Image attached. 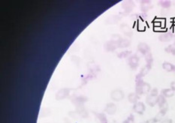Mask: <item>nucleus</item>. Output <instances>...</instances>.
Here are the masks:
<instances>
[{"mask_svg":"<svg viewBox=\"0 0 175 123\" xmlns=\"http://www.w3.org/2000/svg\"><path fill=\"white\" fill-rule=\"evenodd\" d=\"M138 63H139V58L136 55H133L129 59V65L132 69H136L138 66Z\"/></svg>","mask_w":175,"mask_h":123,"instance_id":"obj_4","label":"nucleus"},{"mask_svg":"<svg viewBox=\"0 0 175 123\" xmlns=\"http://www.w3.org/2000/svg\"><path fill=\"white\" fill-rule=\"evenodd\" d=\"M145 56H146V58L145 59H146V61L148 65H151L152 62H153V57H152L151 53H149L147 55H145Z\"/></svg>","mask_w":175,"mask_h":123,"instance_id":"obj_20","label":"nucleus"},{"mask_svg":"<svg viewBox=\"0 0 175 123\" xmlns=\"http://www.w3.org/2000/svg\"><path fill=\"white\" fill-rule=\"evenodd\" d=\"M111 97L114 101H120L124 98V92L121 89H114L111 94Z\"/></svg>","mask_w":175,"mask_h":123,"instance_id":"obj_2","label":"nucleus"},{"mask_svg":"<svg viewBox=\"0 0 175 123\" xmlns=\"http://www.w3.org/2000/svg\"><path fill=\"white\" fill-rule=\"evenodd\" d=\"M161 95L165 96V98H171L174 95V91L172 90L171 89H165L161 90Z\"/></svg>","mask_w":175,"mask_h":123,"instance_id":"obj_15","label":"nucleus"},{"mask_svg":"<svg viewBox=\"0 0 175 123\" xmlns=\"http://www.w3.org/2000/svg\"><path fill=\"white\" fill-rule=\"evenodd\" d=\"M151 8V2L149 1H145V2H142L141 3V9L143 11H147Z\"/></svg>","mask_w":175,"mask_h":123,"instance_id":"obj_18","label":"nucleus"},{"mask_svg":"<svg viewBox=\"0 0 175 123\" xmlns=\"http://www.w3.org/2000/svg\"><path fill=\"white\" fill-rule=\"evenodd\" d=\"M151 69V65H147L146 66L144 67L143 69H142V70L141 71V72H140L139 74H138V76H137V79H141V77H143L144 76H145L149 72V71H150V69Z\"/></svg>","mask_w":175,"mask_h":123,"instance_id":"obj_10","label":"nucleus"},{"mask_svg":"<svg viewBox=\"0 0 175 123\" xmlns=\"http://www.w3.org/2000/svg\"><path fill=\"white\" fill-rule=\"evenodd\" d=\"M105 112L109 115H114L117 111V106L113 103H110L106 106Z\"/></svg>","mask_w":175,"mask_h":123,"instance_id":"obj_7","label":"nucleus"},{"mask_svg":"<svg viewBox=\"0 0 175 123\" xmlns=\"http://www.w3.org/2000/svg\"><path fill=\"white\" fill-rule=\"evenodd\" d=\"M171 89L175 92V81H174V82L171 83Z\"/></svg>","mask_w":175,"mask_h":123,"instance_id":"obj_24","label":"nucleus"},{"mask_svg":"<svg viewBox=\"0 0 175 123\" xmlns=\"http://www.w3.org/2000/svg\"><path fill=\"white\" fill-rule=\"evenodd\" d=\"M68 94V89H61L60 92H58L57 95H56V98L58 100H61L64 98H65L67 96V95Z\"/></svg>","mask_w":175,"mask_h":123,"instance_id":"obj_16","label":"nucleus"},{"mask_svg":"<svg viewBox=\"0 0 175 123\" xmlns=\"http://www.w3.org/2000/svg\"><path fill=\"white\" fill-rule=\"evenodd\" d=\"M160 123H173L171 119H165L160 121Z\"/></svg>","mask_w":175,"mask_h":123,"instance_id":"obj_23","label":"nucleus"},{"mask_svg":"<svg viewBox=\"0 0 175 123\" xmlns=\"http://www.w3.org/2000/svg\"><path fill=\"white\" fill-rule=\"evenodd\" d=\"M162 68L165 71L168 72H171L175 71V66L174 65H172L170 62H165L163 64H162Z\"/></svg>","mask_w":175,"mask_h":123,"instance_id":"obj_12","label":"nucleus"},{"mask_svg":"<svg viewBox=\"0 0 175 123\" xmlns=\"http://www.w3.org/2000/svg\"><path fill=\"white\" fill-rule=\"evenodd\" d=\"M128 99H129V101L130 103L135 104V103L138 102V99H139V95L137 93H130L128 96Z\"/></svg>","mask_w":175,"mask_h":123,"instance_id":"obj_14","label":"nucleus"},{"mask_svg":"<svg viewBox=\"0 0 175 123\" xmlns=\"http://www.w3.org/2000/svg\"><path fill=\"white\" fill-rule=\"evenodd\" d=\"M121 30L126 35L131 37L132 35V31L131 28L128 26L127 24H122L121 25Z\"/></svg>","mask_w":175,"mask_h":123,"instance_id":"obj_9","label":"nucleus"},{"mask_svg":"<svg viewBox=\"0 0 175 123\" xmlns=\"http://www.w3.org/2000/svg\"><path fill=\"white\" fill-rule=\"evenodd\" d=\"M138 50L141 52L143 55H147L150 53V47L147 45L146 43L141 42L140 43L138 46Z\"/></svg>","mask_w":175,"mask_h":123,"instance_id":"obj_5","label":"nucleus"},{"mask_svg":"<svg viewBox=\"0 0 175 123\" xmlns=\"http://www.w3.org/2000/svg\"><path fill=\"white\" fill-rule=\"evenodd\" d=\"M160 5L162 8H169L171 6V2L170 1H161L160 2Z\"/></svg>","mask_w":175,"mask_h":123,"instance_id":"obj_19","label":"nucleus"},{"mask_svg":"<svg viewBox=\"0 0 175 123\" xmlns=\"http://www.w3.org/2000/svg\"><path fill=\"white\" fill-rule=\"evenodd\" d=\"M167 110H168V107H164V108H162V109H161V110L159 111V113L156 116V117L153 119L155 120V122L160 121L161 119L163 118V116L165 115Z\"/></svg>","mask_w":175,"mask_h":123,"instance_id":"obj_11","label":"nucleus"},{"mask_svg":"<svg viewBox=\"0 0 175 123\" xmlns=\"http://www.w3.org/2000/svg\"><path fill=\"white\" fill-rule=\"evenodd\" d=\"M156 122H155L154 119H150V120H147V121L144 122H142V123H155Z\"/></svg>","mask_w":175,"mask_h":123,"instance_id":"obj_25","label":"nucleus"},{"mask_svg":"<svg viewBox=\"0 0 175 123\" xmlns=\"http://www.w3.org/2000/svg\"><path fill=\"white\" fill-rule=\"evenodd\" d=\"M157 104H159V107L161 109L168 107L167 106V101L166 99H165V97L162 95H159L158 97V103Z\"/></svg>","mask_w":175,"mask_h":123,"instance_id":"obj_13","label":"nucleus"},{"mask_svg":"<svg viewBox=\"0 0 175 123\" xmlns=\"http://www.w3.org/2000/svg\"><path fill=\"white\" fill-rule=\"evenodd\" d=\"M172 38H173V35L171 33H165L159 36V40L161 42H168L171 41Z\"/></svg>","mask_w":175,"mask_h":123,"instance_id":"obj_8","label":"nucleus"},{"mask_svg":"<svg viewBox=\"0 0 175 123\" xmlns=\"http://www.w3.org/2000/svg\"><path fill=\"white\" fill-rule=\"evenodd\" d=\"M174 47H175V42H174Z\"/></svg>","mask_w":175,"mask_h":123,"instance_id":"obj_27","label":"nucleus"},{"mask_svg":"<svg viewBox=\"0 0 175 123\" xmlns=\"http://www.w3.org/2000/svg\"><path fill=\"white\" fill-rule=\"evenodd\" d=\"M150 89H151V86L147 83H144L142 81H138L137 82V85H136V93L138 95L146 94V93L150 92Z\"/></svg>","mask_w":175,"mask_h":123,"instance_id":"obj_1","label":"nucleus"},{"mask_svg":"<svg viewBox=\"0 0 175 123\" xmlns=\"http://www.w3.org/2000/svg\"><path fill=\"white\" fill-rule=\"evenodd\" d=\"M173 48H174L173 45H170V46H168V47L165 48V52H166V53H171L172 50H173Z\"/></svg>","mask_w":175,"mask_h":123,"instance_id":"obj_22","label":"nucleus"},{"mask_svg":"<svg viewBox=\"0 0 175 123\" xmlns=\"http://www.w3.org/2000/svg\"><path fill=\"white\" fill-rule=\"evenodd\" d=\"M146 107H145L144 104L143 102H137L134 104V107H133V110L135 113L138 114L142 115L145 111Z\"/></svg>","mask_w":175,"mask_h":123,"instance_id":"obj_3","label":"nucleus"},{"mask_svg":"<svg viewBox=\"0 0 175 123\" xmlns=\"http://www.w3.org/2000/svg\"><path fill=\"white\" fill-rule=\"evenodd\" d=\"M158 97L159 96L153 95L150 94V95H148L147 97V103L148 105H150V107L155 106L156 104L158 103Z\"/></svg>","mask_w":175,"mask_h":123,"instance_id":"obj_6","label":"nucleus"},{"mask_svg":"<svg viewBox=\"0 0 175 123\" xmlns=\"http://www.w3.org/2000/svg\"><path fill=\"white\" fill-rule=\"evenodd\" d=\"M171 53H172V54H173V55H174V56H175V47H174V48H173V50H172Z\"/></svg>","mask_w":175,"mask_h":123,"instance_id":"obj_26","label":"nucleus"},{"mask_svg":"<svg viewBox=\"0 0 175 123\" xmlns=\"http://www.w3.org/2000/svg\"><path fill=\"white\" fill-rule=\"evenodd\" d=\"M129 45H130V41L127 39H120L118 41V47H127Z\"/></svg>","mask_w":175,"mask_h":123,"instance_id":"obj_17","label":"nucleus"},{"mask_svg":"<svg viewBox=\"0 0 175 123\" xmlns=\"http://www.w3.org/2000/svg\"><path fill=\"white\" fill-rule=\"evenodd\" d=\"M123 123H135V122H134V116H133L132 115V116H130L129 118L125 120V121L123 122Z\"/></svg>","mask_w":175,"mask_h":123,"instance_id":"obj_21","label":"nucleus"}]
</instances>
